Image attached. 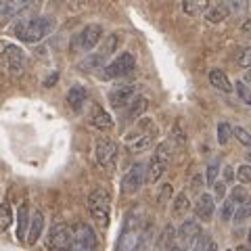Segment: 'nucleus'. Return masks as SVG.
<instances>
[{
    "instance_id": "f257e3e1",
    "label": "nucleus",
    "mask_w": 251,
    "mask_h": 251,
    "mask_svg": "<svg viewBox=\"0 0 251 251\" xmlns=\"http://www.w3.org/2000/svg\"><path fill=\"white\" fill-rule=\"evenodd\" d=\"M52 29V21L46 19V17H34V19H27V21H19L15 23V36L23 42H40L42 38L49 34Z\"/></svg>"
},
{
    "instance_id": "f03ea898",
    "label": "nucleus",
    "mask_w": 251,
    "mask_h": 251,
    "mask_svg": "<svg viewBox=\"0 0 251 251\" xmlns=\"http://www.w3.org/2000/svg\"><path fill=\"white\" fill-rule=\"evenodd\" d=\"M88 211L100 228H107L109 226V211H111V197H109V193L105 188H97V191L90 193Z\"/></svg>"
},
{
    "instance_id": "7ed1b4c3",
    "label": "nucleus",
    "mask_w": 251,
    "mask_h": 251,
    "mask_svg": "<svg viewBox=\"0 0 251 251\" xmlns=\"http://www.w3.org/2000/svg\"><path fill=\"white\" fill-rule=\"evenodd\" d=\"M140 245V224L136 211H130L124 220V228L120 232V241H117L115 251H134Z\"/></svg>"
},
{
    "instance_id": "20e7f679",
    "label": "nucleus",
    "mask_w": 251,
    "mask_h": 251,
    "mask_svg": "<svg viewBox=\"0 0 251 251\" xmlns=\"http://www.w3.org/2000/svg\"><path fill=\"white\" fill-rule=\"evenodd\" d=\"M136 61L130 52H122L120 57H115L111 63H107V67L103 69L105 80H117V77H126L134 72Z\"/></svg>"
},
{
    "instance_id": "39448f33",
    "label": "nucleus",
    "mask_w": 251,
    "mask_h": 251,
    "mask_svg": "<svg viewBox=\"0 0 251 251\" xmlns=\"http://www.w3.org/2000/svg\"><path fill=\"white\" fill-rule=\"evenodd\" d=\"M74 245V228H69L67 224H57L52 226L46 239V247L50 251H72Z\"/></svg>"
},
{
    "instance_id": "423d86ee",
    "label": "nucleus",
    "mask_w": 251,
    "mask_h": 251,
    "mask_svg": "<svg viewBox=\"0 0 251 251\" xmlns=\"http://www.w3.org/2000/svg\"><path fill=\"white\" fill-rule=\"evenodd\" d=\"M201 237V226L197 224V220H186L180 224V228L176 232V243L172 245L174 251H186L195 245V241Z\"/></svg>"
},
{
    "instance_id": "0eeeda50",
    "label": "nucleus",
    "mask_w": 251,
    "mask_h": 251,
    "mask_svg": "<svg viewBox=\"0 0 251 251\" xmlns=\"http://www.w3.org/2000/svg\"><path fill=\"white\" fill-rule=\"evenodd\" d=\"M2 63H4V69L9 72L11 77H17L25 72V65H27V57L19 46H13V44H6L4 50H2Z\"/></svg>"
},
{
    "instance_id": "6e6552de",
    "label": "nucleus",
    "mask_w": 251,
    "mask_h": 251,
    "mask_svg": "<svg viewBox=\"0 0 251 251\" xmlns=\"http://www.w3.org/2000/svg\"><path fill=\"white\" fill-rule=\"evenodd\" d=\"M97 234H94L92 226L84 224V222H77L74 226V245L72 251H97Z\"/></svg>"
},
{
    "instance_id": "1a4fd4ad",
    "label": "nucleus",
    "mask_w": 251,
    "mask_h": 251,
    "mask_svg": "<svg viewBox=\"0 0 251 251\" xmlns=\"http://www.w3.org/2000/svg\"><path fill=\"white\" fill-rule=\"evenodd\" d=\"M100 38H103V27L97 25V23H92V25H86V27L80 31V34L75 36L74 49H75V50L88 52V50H92L94 46L99 44Z\"/></svg>"
},
{
    "instance_id": "9d476101",
    "label": "nucleus",
    "mask_w": 251,
    "mask_h": 251,
    "mask_svg": "<svg viewBox=\"0 0 251 251\" xmlns=\"http://www.w3.org/2000/svg\"><path fill=\"white\" fill-rule=\"evenodd\" d=\"M145 180H147V168L143 163H136V166H132L128 172H126V176L122 180V193L134 195L138 188L145 184Z\"/></svg>"
},
{
    "instance_id": "9b49d317",
    "label": "nucleus",
    "mask_w": 251,
    "mask_h": 251,
    "mask_svg": "<svg viewBox=\"0 0 251 251\" xmlns=\"http://www.w3.org/2000/svg\"><path fill=\"white\" fill-rule=\"evenodd\" d=\"M94 153H97V163L100 168H111L117 157V145L109 138H100L97 140V151Z\"/></svg>"
},
{
    "instance_id": "f8f14e48",
    "label": "nucleus",
    "mask_w": 251,
    "mask_h": 251,
    "mask_svg": "<svg viewBox=\"0 0 251 251\" xmlns=\"http://www.w3.org/2000/svg\"><path fill=\"white\" fill-rule=\"evenodd\" d=\"M136 99H138L136 97V86H120V88L111 90V94H109V100H111L113 109L130 107Z\"/></svg>"
},
{
    "instance_id": "ddd939ff",
    "label": "nucleus",
    "mask_w": 251,
    "mask_h": 251,
    "mask_svg": "<svg viewBox=\"0 0 251 251\" xmlns=\"http://www.w3.org/2000/svg\"><path fill=\"white\" fill-rule=\"evenodd\" d=\"M214 211H216V199L211 197V195L203 193L197 199V203H195V214H197V218L203 220V222H209V220L214 218Z\"/></svg>"
},
{
    "instance_id": "4468645a",
    "label": "nucleus",
    "mask_w": 251,
    "mask_h": 251,
    "mask_svg": "<svg viewBox=\"0 0 251 251\" xmlns=\"http://www.w3.org/2000/svg\"><path fill=\"white\" fill-rule=\"evenodd\" d=\"M115 46H117V36H111L107 40V49L103 52H99V54H92V57L88 59H84L82 63V69H94V67H99V65H103V61L115 50Z\"/></svg>"
},
{
    "instance_id": "2eb2a0df",
    "label": "nucleus",
    "mask_w": 251,
    "mask_h": 251,
    "mask_svg": "<svg viewBox=\"0 0 251 251\" xmlns=\"http://www.w3.org/2000/svg\"><path fill=\"white\" fill-rule=\"evenodd\" d=\"M90 124L94 126L97 130H111L113 128V120L103 107L94 105L92 107V113H90Z\"/></svg>"
},
{
    "instance_id": "dca6fc26",
    "label": "nucleus",
    "mask_w": 251,
    "mask_h": 251,
    "mask_svg": "<svg viewBox=\"0 0 251 251\" xmlns=\"http://www.w3.org/2000/svg\"><path fill=\"white\" fill-rule=\"evenodd\" d=\"M29 209L27 203H21L19 211H17V239L19 241H27V232H29Z\"/></svg>"
},
{
    "instance_id": "f3484780",
    "label": "nucleus",
    "mask_w": 251,
    "mask_h": 251,
    "mask_svg": "<svg viewBox=\"0 0 251 251\" xmlns=\"http://www.w3.org/2000/svg\"><path fill=\"white\" fill-rule=\"evenodd\" d=\"M42 230H44V216H42V211H36V214L31 216L29 232H27V243L29 245H36V241L40 239Z\"/></svg>"
},
{
    "instance_id": "a211bd4d",
    "label": "nucleus",
    "mask_w": 251,
    "mask_h": 251,
    "mask_svg": "<svg viewBox=\"0 0 251 251\" xmlns=\"http://www.w3.org/2000/svg\"><path fill=\"white\" fill-rule=\"evenodd\" d=\"M86 99H88V94H86V90L82 88V86H74V88L67 90V103L74 111H82Z\"/></svg>"
},
{
    "instance_id": "6ab92c4d",
    "label": "nucleus",
    "mask_w": 251,
    "mask_h": 251,
    "mask_svg": "<svg viewBox=\"0 0 251 251\" xmlns=\"http://www.w3.org/2000/svg\"><path fill=\"white\" fill-rule=\"evenodd\" d=\"M209 84L214 86V88L222 90V92H230L232 90V84L228 80V75H226L222 69H211L209 72Z\"/></svg>"
},
{
    "instance_id": "aec40b11",
    "label": "nucleus",
    "mask_w": 251,
    "mask_h": 251,
    "mask_svg": "<svg viewBox=\"0 0 251 251\" xmlns=\"http://www.w3.org/2000/svg\"><path fill=\"white\" fill-rule=\"evenodd\" d=\"M228 15H230V11H228V6H226V2L222 0V2H218L216 6L207 9L205 19H207L209 23H220V21H224L226 17H228Z\"/></svg>"
},
{
    "instance_id": "412c9836",
    "label": "nucleus",
    "mask_w": 251,
    "mask_h": 251,
    "mask_svg": "<svg viewBox=\"0 0 251 251\" xmlns=\"http://www.w3.org/2000/svg\"><path fill=\"white\" fill-rule=\"evenodd\" d=\"M207 6H209V0H182V11L186 15H191V17L207 11Z\"/></svg>"
},
{
    "instance_id": "4be33fe9",
    "label": "nucleus",
    "mask_w": 251,
    "mask_h": 251,
    "mask_svg": "<svg viewBox=\"0 0 251 251\" xmlns=\"http://www.w3.org/2000/svg\"><path fill=\"white\" fill-rule=\"evenodd\" d=\"M27 4H29V0H11L9 6H6V11H4V15L0 17V23L9 21V19H13V17H17V15H19L23 9H25Z\"/></svg>"
},
{
    "instance_id": "5701e85b",
    "label": "nucleus",
    "mask_w": 251,
    "mask_h": 251,
    "mask_svg": "<svg viewBox=\"0 0 251 251\" xmlns=\"http://www.w3.org/2000/svg\"><path fill=\"white\" fill-rule=\"evenodd\" d=\"M155 159L161 163L163 168H168L170 166V161H172V145L170 143H161V145H157L155 149Z\"/></svg>"
},
{
    "instance_id": "b1692460",
    "label": "nucleus",
    "mask_w": 251,
    "mask_h": 251,
    "mask_svg": "<svg viewBox=\"0 0 251 251\" xmlns=\"http://www.w3.org/2000/svg\"><path fill=\"white\" fill-rule=\"evenodd\" d=\"M153 138H155V128L149 132V134H145V136H140L138 140H134V143H130V151L132 153H140V151H145V149H149L153 145Z\"/></svg>"
},
{
    "instance_id": "393cba45",
    "label": "nucleus",
    "mask_w": 251,
    "mask_h": 251,
    "mask_svg": "<svg viewBox=\"0 0 251 251\" xmlns=\"http://www.w3.org/2000/svg\"><path fill=\"white\" fill-rule=\"evenodd\" d=\"M147 107H149V103H147V99H136L134 103H132L130 107H128V120L132 122V120H136V117H140L145 111H147Z\"/></svg>"
},
{
    "instance_id": "a878e982",
    "label": "nucleus",
    "mask_w": 251,
    "mask_h": 251,
    "mask_svg": "<svg viewBox=\"0 0 251 251\" xmlns=\"http://www.w3.org/2000/svg\"><path fill=\"white\" fill-rule=\"evenodd\" d=\"M191 251H218V245H216V241H211L207 237V234H201V237L195 241Z\"/></svg>"
},
{
    "instance_id": "bb28decb",
    "label": "nucleus",
    "mask_w": 251,
    "mask_h": 251,
    "mask_svg": "<svg viewBox=\"0 0 251 251\" xmlns=\"http://www.w3.org/2000/svg\"><path fill=\"white\" fill-rule=\"evenodd\" d=\"M230 15H245L249 11V0H224Z\"/></svg>"
},
{
    "instance_id": "cd10ccee",
    "label": "nucleus",
    "mask_w": 251,
    "mask_h": 251,
    "mask_svg": "<svg viewBox=\"0 0 251 251\" xmlns=\"http://www.w3.org/2000/svg\"><path fill=\"white\" fill-rule=\"evenodd\" d=\"M13 222V211L9 203H0V230H6Z\"/></svg>"
},
{
    "instance_id": "c85d7f7f",
    "label": "nucleus",
    "mask_w": 251,
    "mask_h": 251,
    "mask_svg": "<svg viewBox=\"0 0 251 251\" xmlns=\"http://www.w3.org/2000/svg\"><path fill=\"white\" fill-rule=\"evenodd\" d=\"M230 199H232L234 203H241V205H247L249 199H251V195L247 193L245 186H234L232 191H230Z\"/></svg>"
},
{
    "instance_id": "c756f323",
    "label": "nucleus",
    "mask_w": 251,
    "mask_h": 251,
    "mask_svg": "<svg viewBox=\"0 0 251 251\" xmlns=\"http://www.w3.org/2000/svg\"><path fill=\"white\" fill-rule=\"evenodd\" d=\"M188 207H191V201H188L186 193H180L178 197L174 199V214L182 216V214H186V211H188Z\"/></svg>"
},
{
    "instance_id": "7c9ffc66",
    "label": "nucleus",
    "mask_w": 251,
    "mask_h": 251,
    "mask_svg": "<svg viewBox=\"0 0 251 251\" xmlns=\"http://www.w3.org/2000/svg\"><path fill=\"white\" fill-rule=\"evenodd\" d=\"M234 214H237V203H234L232 199H226L224 205H222V214H220V218H222L224 222H228V220L234 218Z\"/></svg>"
},
{
    "instance_id": "2f4dec72",
    "label": "nucleus",
    "mask_w": 251,
    "mask_h": 251,
    "mask_svg": "<svg viewBox=\"0 0 251 251\" xmlns=\"http://www.w3.org/2000/svg\"><path fill=\"white\" fill-rule=\"evenodd\" d=\"M234 130V136H237V140L243 145V147H247L251 149V134L245 130V128H241V126H237V128H232Z\"/></svg>"
},
{
    "instance_id": "473e14b6",
    "label": "nucleus",
    "mask_w": 251,
    "mask_h": 251,
    "mask_svg": "<svg viewBox=\"0 0 251 251\" xmlns=\"http://www.w3.org/2000/svg\"><path fill=\"white\" fill-rule=\"evenodd\" d=\"M228 138H230V124H218V143L220 145H226L228 143Z\"/></svg>"
},
{
    "instance_id": "72a5a7b5",
    "label": "nucleus",
    "mask_w": 251,
    "mask_h": 251,
    "mask_svg": "<svg viewBox=\"0 0 251 251\" xmlns=\"http://www.w3.org/2000/svg\"><path fill=\"white\" fill-rule=\"evenodd\" d=\"M218 174H220V163L218 161H211L209 163V168H207V184L209 186H214L218 182Z\"/></svg>"
},
{
    "instance_id": "f704fd0d",
    "label": "nucleus",
    "mask_w": 251,
    "mask_h": 251,
    "mask_svg": "<svg viewBox=\"0 0 251 251\" xmlns=\"http://www.w3.org/2000/svg\"><path fill=\"white\" fill-rule=\"evenodd\" d=\"M237 178L241 184H251V166L243 163V166L237 170Z\"/></svg>"
},
{
    "instance_id": "c9c22d12",
    "label": "nucleus",
    "mask_w": 251,
    "mask_h": 251,
    "mask_svg": "<svg viewBox=\"0 0 251 251\" xmlns=\"http://www.w3.org/2000/svg\"><path fill=\"white\" fill-rule=\"evenodd\" d=\"M237 92H239V97H241L243 103L251 105V88H249L245 82H239V84H237Z\"/></svg>"
},
{
    "instance_id": "e433bc0d",
    "label": "nucleus",
    "mask_w": 251,
    "mask_h": 251,
    "mask_svg": "<svg viewBox=\"0 0 251 251\" xmlns=\"http://www.w3.org/2000/svg\"><path fill=\"white\" fill-rule=\"evenodd\" d=\"M251 218V207L249 205H243V207H239L237 209V214H234V222L237 224H241V222H245V220H249Z\"/></svg>"
},
{
    "instance_id": "4c0bfd02",
    "label": "nucleus",
    "mask_w": 251,
    "mask_h": 251,
    "mask_svg": "<svg viewBox=\"0 0 251 251\" xmlns=\"http://www.w3.org/2000/svg\"><path fill=\"white\" fill-rule=\"evenodd\" d=\"M239 65H241V67L251 69V46H247V49L241 52V57H239Z\"/></svg>"
},
{
    "instance_id": "58836bf2",
    "label": "nucleus",
    "mask_w": 251,
    "mask_h": 251,
    "mask_svg": "<svg viewBox=\"0 0 251 251\" xmlns=\"http://www.w3.org/2000/svg\"><path fill=\"white\" fill-rule=\"evenodd\" d=\"M170 195H172V186H170V184H166V186L161 188V193H159V199H157V201H159L161 205H163V203H166V201L170 199Z\"/></svg>"
},
{
    "instance_id": "ea45409f",
    "label": "nucleus",
    "mask_w": 251,
    "mask_h": 251,
    "mask_svg": "<svg viewBox=\"0 0 251 251\" xmlns=\"http://www.w3.org/2000/svg\"><path fill=\"white\" fill-rule=\"evenodd\" d=\"M214 191H216V197L214 199H222L224 197V184L222 182H216L214 184Z\"/></svg>"
},
{
    "instance_id": "a19ab883",
    "label": "nucleus",
    "mask_w": 251,
    "mask_h": 251,
    "mask_svg": "<svg viewBox=\"0 0 251 251\" xmlns=\"http://www.w3.org/2000/svg\"><path fill=\"white\" fill-rule=\"evenodd\" d=\"M241 29H243V34L251 36V19H247L245 23H243V25H241Z\"/></svg>"
},
{
    "instance_id": "79ce46f5",
    "label": "nucleus",
    "mask_w": 251,
    "mask_h": 251,
    "mask_svg": "<svg viewBox=\"0 0 251 251\" xmlns=\"http://www.w3.org/2000/svg\"><path fill=\"white\" fill-rule=\"evenodd\" d=\"M224 178H226V182H230V180L234 178V172H232V168H226V170H224Z\"/></svg>"
},
{
    "instance_id": "37998d69",
    "label": "nucleus",
    "mask_w": 251,
    "mask_h": 251,
    "mask_svg": "<svg viewBox=\"0 0 251 251\" xmlns=\"http://www.w3.org/2000/svg\"><path fill=\"white\" fill-rule=\"evenodd\" d=\"M9 2H11V0H0V17L4 15V11H6V6H9Z\"/></svg>"
},
{
    "instance_id": "c03bdc74",
    "label": "nucleus",
    "mask_w": 251,
    "mask_h": 251,
    "mask_svg": "<svg viewBox=\"0 0 251 251\" xmlns=\"http://www.w3.org/2000/svg\"><path fill=\"white\" fill-rule=\"evenodd\" d=\"M243 82H245V84L249 86V88H251V69H249V72H247L245 75H243Z\"/></svg>"
},
{
    "instance_id": "a18cd8bd",
    "label": "nucleus",
    "mask_w": 251,
    "mask_h": 251,
    "mask_svg": "<svg viewBox=\"0 0 251 251\" xmlns=\"http://www.w3.org/2000/svg\"><path fill=\"white\" fill-rule=\"evenodd\" d=\"M54 82H57V74L49 77V82H46V86H50V84H54Z\"/></svg>"
},
{
    "instance_id": "49530a36",
    "label": "nucleus",
    "mask_w": 251,
    "mask_h": 251,
    "mask_svg": "<svg viewBox=\"0 0 251 251\" xmlns=\"http://www.w3.org/2000/svg\"><path fill=\"white\" fill-rule=\"evenodd\" d=\"M237 251H251V249H249L247 245H239V247H237Z\"/></svg>"
},
{
    "instance_id": "de8ad7c7",
    "label": "nucleus",
    "mask_w": 251,
    "mask_h": 251,
    "mask_svg": "<svg viewBox=\"0 0 251 251\" xmlns=\"http://www.w3.org/2000/svg\"><path fill=\"white\" fill-rule=\"evenodd\" d=\"M134 251H143V243H140V245H138V247H136Z\"/></svg>"
},
{
    "instance_id": "09e8293b",
    "label": "nucleus",
    "mask_w": 251,
    "mask_h": 251,
    "mask_svg": "<svg viewBox=\"0 0 251 251\" xmlns=\"http://www.w3.org/2000/svg\"><path fill=\"white\" fill-rule=\"evenodd\" d=\"M249 249H251V228H249Z\"/></svg>"
},
{
    "instance_id": "8fccbe9b",
    "label": "nucleus",
    "mask_w": 251,
    "mask_h": 251,
    "mask_svg": "<svg viewBox=\"0 0 251 251\" xmlns=\"http://www.w3.org/2000/svg\"><path fill=\"white\" fill-rule=\"evenodd\" d=\"M228 251H230V249H228Z\"/></svg>"
}]
</instances>
